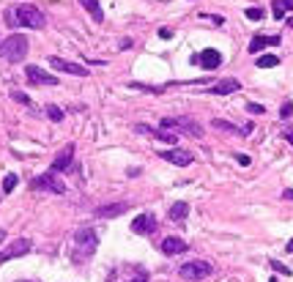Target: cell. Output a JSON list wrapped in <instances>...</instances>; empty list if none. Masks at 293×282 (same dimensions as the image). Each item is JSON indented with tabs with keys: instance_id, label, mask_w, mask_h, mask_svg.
<instances>
[{
	"instance_id": "obj_4",
	"label": "cell",
	"mask_w": 293,
	"mask_h": 282,
	"mask_svg": "<svg viewBox=\"0 0 293 282\" xmlns=\"http://www.w3.org/2000/svg\"><path fill=\"white\" fill-rule=\"evenodd\" d=\"M30 189H36V192L63 194V192H66V184L58 178V173H55V170H49V173H41V176L30 178Z\"/></svg>"
},
{
	"instance_id": "obj_3",
	"label": "cell",
	"mask_w": 293,
	"mask_h": 282,
	"mask_svg": "<svg viewBox=\"0 0 293 282\" xmlns=\"http://www.w3.org/2000/svg\"><path fill=\"white\" fill-rule=\"evenodd\" d=\"M0 58L8 63H19L22 58H28V36L11 33L6 42H0Z\"/></svg>"
},
{
	"instance_id": "obj_21",
	"label": "cell",
	"mask_w": 293,
	"mask_h": 282,
	"mask_svg": "<svg viewBox=\"0 0 293 282\" xmlns=\"http://www.w3.org/2000/svg\"><path fill=\"white\" fill-rule=\"evenodd\" d=\"M151 135H153V137H156V140L167 142V145H176V142H178V137H176V135H173V132H170V129H159V132H151Z\"/></svg>"
},
{
	"instance_id": "obj_14",
	"label": "cell",
	"mask_w": 293,
	"mask_h": 282,
	"mask_svg": "<svg viewBox=\"0 0 293 282\" xmlns=\"http://www.w3.org/2000/svg\"><path fill=\"white\" fill-rule=\"evenodd\" d=\"M239 88H241V83H239V80L228 77V80H219L217 85H211V88H208V94H214V96H228V94H236Z\"/></svg>"
},
{
	"instance_id": "obj_12",
	"label": "cell",
	"mask_w": 293,
	"mask_h": 282,
	"mask_svg": "<svg viewBox=\"0 0 293 282\" xmlns=\"http://www.w3.org/2000/svg\"><path fill=\"white\" fill-rule=\"evenodd\" d=\"M25 77H28L30 83H36V85H58V83H60L55 74H49V71L39 69V66H28V69H25Z\"/></svg>"
},
{
	"instance_id": "obj_7",
	"label": "cell",
	"mask_w": 293,
	"mask_h": 282,
	"mask_svg": "<svg viewBox=\"0 0 293 282\" xmlns=\"http://www.w3.org/2000/svg\"><path fill=\"white\" fill-rule=\"evenodd\" d=\"M132 233H137V235H151V233H156V217H153L151 211L137 214V217L132 219Z\"/></svg>"
},
{
	"instance_id": "obj_11",
	"label": "cell",
	"mask_w": 293,
	"mask_h": 282,
	"mask_svg": "<svg viewBox=\"0 0 293 282\" xmlns=\"http://www.w3.org/2000/svg\"><path fill=\"white\" fill-rule=\"evenodd\" d=\"M49 66H55L58 71H66V74H74V77H88V66L71 63V60L58 58V55H52V58H49Z\"/></svg>"
},
{
	"instance_id": "obj_25",
	"label": "cell",
	"mask_w": 293,
	"mask_h": 282,
	"mask_svg": "<svg viewBox=\"0 0 293 282\" xmlns=\"http://www.w3.org/2000/svg\"><path fill=\"white\" fill-rule=\"evenodd\" d=\"M47 115H49V118H52L55 124H60V121H63V115H66V112H63V110H60V107L49 104V107H47Z\"/></svg>"
},
{
	"instance_id": "obj_24",
	"label": "cell",
	"mask_w": 293,
	"mask_h": 282,
	"mask_svg": "<svg viewBox=\"0 0 293 282\" xmlns=\"http://www.w3.org/2000/svg\"><path fill=\"white\" fill-rule=\"evenodd\" d=\"M214 126H217V129H222V132H236V135H244V129H236L233 124H228V121H222V118H217V121H214Z\"/></svg>"
},
{
	"instance_id": "obj_22",
	"label": "cell",
	"mask_w": 293,
	"mask_h": 282,
	"mask_svg": "<svg viewBox=\"0 0 293 282\" xmlns=\"http://www.w3.org/2000/svg\"><path fill=\"white\" fill-rule=\"evenodd\" d=\"M274 66H280L277 55H260L258 58V69H274Z\"/></svg>"
},
{
	"instance_id": "obj_18",
	"label": "cell",
	"mask_w": 293,
	"mask_h": 282,
	"mask_svg": "<svg viewBox=\"0 0 293 282\" xmlns=\"http://www.w3.org/2000/svg\"><path fill=\"white\" fill-rule=\"evenodd\" d=\"M80 6L85 8V11L91 14V19H96V22H101V19H104V11H101L99 0H80Z\"/></svg>"
},
{
	"instance_id": "obj_6",
	"label": "cell",
	"mask_w": 293,
	"mask_h": 282,
	"mask_svg": "<svg viewBox=\"0 0 293 282\" xmlns=\"http://www.w3.org/2000/svg\"><path fill=\"white\" fill-rule=\"evenodd\" d=\"M211 263H205V260H189V263H184L181 269H178V274L184 277V280H205V277H211Z\"/></svg>"
},
{
	"instance_id": "obj_9",
	"label": "cell",
	"mask_w": 293,
	"mask_h": 282,
	"mask_svg": "<svg viewBox=\"0 0 293 282\" xmlns=\"http://www.w3.org/2000/svg\"><path fill=\"white\" fill-rule=\"evenodd\" d=\"M192 63H197V66H203V69L214 71V69L222 66V52H219V49H203L200 55H195V58H192Z\"/></svg>"
},
{
	"instance_id": "obj_26",
	"label": "cell",
	"mask_w": 293,
	"mask_h": 282,
	"mask_svg": "<svg viewBox=\"0 0 293 282\" xmlns=\"http://www.w3.org/2000/svg\"><path fill=\"white\" fill-rule=\"evenodd\" d=\"M246 17H249V19H255V22H260V19L266 17V11H263L260 6H252V8H246Z\"/></svg>"
},
{
	"instance_id": "obj_35",
	"label": "cell",
	"mask_w": 293,
	"mask_h": 282,
	"mask_svg": "<svg viewBox=\"0 0 293 282\" xmlns=\"http://www.w3.org/2000/svg\"><path fill=\"white\" fill-rule=\"evenodd\" d=\"M285 249H288V252H291V255H293V238H291V241H288V247H285Z\"/></svg>"
},
{
	"instance_id": "obj_36",
	"label": "cell",
	"mask_w": 293,
	"mask_h": 282,
	"mask_svg": "<svg viewBox=\"0 0 293 282\" xmlns=\"http://www.w3.org/2000/svg\"><path fill=\"white\" fill-rule=\"evenodd\" d=\"M129 282H148L146 277H135V280H129Z\"/></svg>"
},
{
	"instance_id": "obj_29",
	"label": "cell",
	"mask_w": 293,
	"mask_h": 282,
	"mask_svg": "<svg viewBox=\"0 0 293 282\" xmlns=\"http://www.w3.org/2000/svg\"><path fill=\"white\" fill-rule=\"evenodd\" d=\"M271 269H274V271H280V274H285V277L291 274V269H288V266H282L280 260H271Z\"/></svg>"
},
{
	"instance_id": "obj_20",
	"label": "cell",
	"mask_w": 293,
	"mask_h": 282,
	"mask_svg": "<svg viewBox=\"0 0 293 282\" xmlns=\"http://www.w3.org/2000/svg\"><path fill=\"white\" fill-rule=\"evenodd\" d=\"M271 11H274V19H282L288 11H293V0H274Z\"/></svg>"
},
{
	"instance_id": "obj_33",
	"label": "cell",
	"mask_w": 293,
	"mask_h": 282,
	"mask_svg": "<svg viewBox=\"0 0 293 282\" xmlns=\"http://www.w3.org/2000/svg\"><path fill=\"white\" fill-rule=\"evenodd\" d=\"M282 137H285V140L293 145V129H285V132H282Z\"/></svg>"
},
{
	"instance_id": "obj_37",
	"label": "cell",
	"mask_w": 293,
	"mask_h": 282,
	"mask_svg": "<svg viewBox=\"0 0 293 282\" xmlns=\"http://www.w3.org/2000/svg\"><path fill=\"white\" fill-rule=\"evenodd\" d=\"M17 282H33V280H17Z\"/></svg>"
},
{
	"instance_id": "obj_28",
	"label": "cell",
	"mask_w": 293,
	"mask_h": 282,
	"mask_svg": "<svg viewBox=\"0 0 293 282\" xmlns=\"http://www.w3.org/2000/svg\"><path fill=\"white\" fill-rule=\"evenodd\" d=\"M291 115H293V104H291V101H285V104L280 107V118H291Z\"/></svg>"
},
{
	"instance_id": "obj_34",
	"label": "cell",
	"mask_w": 293,
	"mask_h": 282,
	"mask_svg": "<svg viewBox=\"0 0 293 282\" xmlns=\"http://www.w3.org/2000/svg\"><path fill=\"white\" fill-rule=\"evenodd\" d=\"M282 197H285V200H293V189H285V192H282Z\"/></svg>"
},
{
	"instance_id": "obj_38",
	"label": "cell",
	"mask_w": 293,
	"mask_h": 282,
	"mask_svg": "<svg viewBox=\"0 0 293 282\" xmlns=\"http://www.w3.org/2000/svg\"><path fill=\"white\" fill-rule=\"evenodd\" d=\"M269 282H277V280H269Z\"/></svg>"
},
{
	"instance_id": "obj_2",
	"label": "cell",
	"mask_w": 293,
	"mask_h": 282,
	"mask_svg": "<svg viewBox=\"0 0 293 282\" xmlns=\"http://www.w3.org/2000/svg\"><path fill=\"white\" fill-rule=\"evenodd\" d=\"M96 247H99V233L94 228H80L74 233V263H88L96 255Z\"/></svg>"
},
{
	"instance_id": "obj_15",
	"label": "cell",
	"mask_w": 293,
	"mask_h": 282,
	"mask_svg": "<svg viewBox=\"0 0 293 282\" xmlns=\"http://www.w3.org/2000/svg\"><path fill=\"white\" fill-rule=\"evenodd\" d=\"M162 252L164 255H181V252H187V241L178 238V235H167V238L162 241Z\"/></svg>"
},
{
	"instance_id": "obj_5",
	"label": "cell",
	"mask_w": 293,
	"mask_h": 282,
	"mask_svg": "<svg viewBox=\"0 0 293 282\" xmlns=\"http://www.w3.org/2000/svg\"><path fill=\"white\" fill-rule=\"evenodd\" d=\"M159 129H181L184 135L203 137V126H197L192 118H162V121H159Z\"/></svg>"
},
{
	"instance_id": "obj_1",
	"label": "cell",
	"mask_w": 293,
	"mask_h": 282,
	"mask_svg": "<svg viewBox=\"0 0 293 282\" xmlns=\"http://www.w3.org/2000/svg\"><path fill=\"white\" fill-rule=\"evenodd\" d=\"M3 19H6L8 28H33V30L44 28V22H47V17H44L36 6H14V8L6 11Z\"/></svg>"
},
{
	"instance_id": "obj_23",
	"label": "cell",
	"mask_w": 293,
	"mask_h": 282,
	"mask_svg": "<svg viewBox=\"0 0 293 282\" xmlns=\"http://www.w3.org/2000/svg\"><path fill=\"white\" fill-rule=\"evenodd\" d=\"M17 184H19V178L14 176V173H8V176L3 178V192H6V194H11V192H14V187H17Z\"/></svg>"
},
{
	"instance_id": "obj_10",
	"label": "cell",
	"mask_w": 293,
	"mask_h": 282,
	"mask_svg": "<svg viewBox=\"0 0 293 282\" xmlns=\"http://www.w3.org/2000/svg\"><path fill=\"white\" fill-rule=\"evenodd\" d=\"M159 156L164 159V162H170V165H178V167H187L195 162V156L189 151H184V148H170V151H159Z\"/></svg>"
},
{
	"instance_id": "obj_30",
	"label": "cell",
	"mask_w": 293,
	"mask_h": 282,
	"mask_svg": "<svg viewBox=\"0 0 293 282\" xmlns=\"http://www.w3.org/2000/svg\"><path fill=\"white\" fill-rule=\"evenodd\" d=\"M246 110L252 112V115H260V112H263V104H252V101H249V104H246Z\"/></svg>"
},
{
	"instance_id": "obj_17",
	"label": "cell",
	"mask_w": 293,
	"mask_h": 282,
	"mask_svg": "<svg viewBox=\"0 0 293 282\" xmlns=\"http://www.w3.org/2000/svg\"><path fill=\"white\" fill-rule=\"evenodd\" d=\"M126 208H129V203H112V206H99L94 214L99 219H112V217H118V214H123Z\"/></svg>"
},
{
	"instance_id": "obj_27",
	"label": "cell",
	"mask_w": 293,
	"mask_h": 282,
	"mask_svg": "<svg viewBox=\"0 0 293 282\" xmlns=\"http://www.w3.org/2000/svg\"><path fill=\"white\" fill-rule=\"evenodd\" d=\"M11 99H14V101H19V104H25V107L33 104V101L28 99V94H22V91H11Z\"/></svg>"
},
{
	"instance_id": "obj_31",
	"label": "cell",
	"mask_w": 293,
	"mask_h": 282,
	"mask_svg": "<svg viewBox=\"0 0 293 282\" xmlns=\"http://www.w3.org/2000/svg\"><path fill=\"white\" fill-rule=\"evenodd\" d=\"M159 39H173V30L170 28H162V30H159Z\"/></svg>"
},
{
	"instance_id": "obj_19",
	"label": "cell",
	"mask_w": 293,
	"mask_h": 282,
	"mask_svg": "<svg viewBox=\"0 0 293 282\" xmlns=\"http://www.w3.org/2000/svg\"><path fill=\"white\" fill-rule=\"evenodd\" d=\"M187 214H189V206L178 200V203H173V206H170V211H167V217H170L173 222H184V219H187Z\"/></svg>"
},
{
	"instance_id": "obj_16",
	"label": "cell",
	"mask_w": 293,
	"mask_h": 282,
	"mask_svg": "<svg viewBox=\"0 0 293 282\" xmlns=\"http://www.w3.org/2000/svg\"><path fill=\"white\" fill-rule=\"evenodd\" d=\"M269 44H274V47H277V44H280V36L258 33V36H255V39H252V42H249V52H252V55H258L260 49H263V47H269Z\"/></svg>"
},
{
	"instance_id": "obj_8",
	"label": "cell",
	"mask_w": 293,
	"mask_h": 282,
	"mask_svg": "<svg viewBox=\"0 0 293 282\" xmlns=\"http://www.w3.org/2000/svg\"><path fill=\"white\" fill-rule=\"evenodd\" d=\"M49 170H55V173H69V170H74V145H66L63 151L58 153V156L52 159V167Z\"/></svg>"
},
{
	"instance_id": "obj_13",
	"label": "cell",
	"mask_w": 293,
	"mask_h": 282,
	"mask_svg": "<svg viewBox=\"0 0 293 282\" xmlns=\"http://www.w3.org/2000/svg\"><path fill=\"white\" fill-rule=\"evenodd\" d=\"M30 247H33V244H30L28 238H17V241H11V244H8V247L3 249V252H0V260L22 258V255H28V252H30Z\"/></svg>"
},
{
	"instance_id": "obj_32",
	"label": "cell",
	"mask_w": 293,
	"mask_h": 282,
	"mask_svg": "<svg viewBox=\"0 0 293 282\" xmlns=\"http://www.w3.org/2000/svg\"><path fill=\"white\" fill-rule=\"evenodd\" d=\"M236 162H239V165H249V156H246V153H239V156H236Z\"/></svg>"
}]
</instances>
